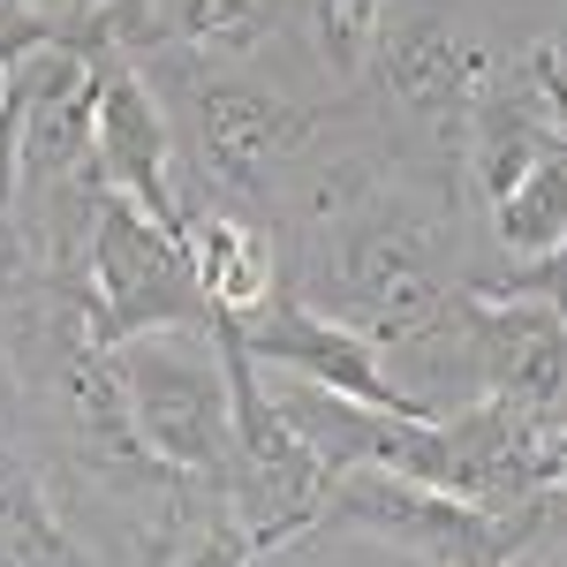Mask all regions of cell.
Segmentation results:
<instances>
[{"mask_svg":"<svg viewBox=\"0 0 567 567\" xmlns=\"http://www.w3.org/2000/svg\"><path fill=\"white\" fill-rule=\"evenodd\" d=\"M470 265L454 243V197L424 189L416 175H371L326 219L303 227L296 303L341 318L363 333L386 379L424 416H454L484 401L477 341H470Z\"/></svg>","mask_w":567,"mask_h":567,"instance_id":"obj_1","label":"cell"},{"mask_svg":"<svg viewBox=\"0 0 567 567\" xmlns=\"http://www.w3.org/2000/svg\"><path fill=\"white\" fill-rule=\"evenodd\" d=\"M484 69H492V53L462 39L446 8H401V16L386 8L371 61L355 76L371 99L379 136L439 197H462V152H470V114H477Z\"/></svg>","mask_w":567,"mask_h":567,"instance_id":"obj_2","label":"cell"},{"mask_svg":"<svg viewBox=\"0 0 567 567\" xmlns=\"http://www.w3.org/2000/svg\"><path fill=\"white\" fill-rule=\"evenodd\" d=\"M553 492H537L523 507H470V499H446L416 477H393V470H341L326 484L303 545L371 537V545L424 567H515L537 545V529L553 523Z\"/></svg>","mask_w":567,"mask_h":567,"instance_id":"obj_3","label":"cell"},{"mask_svg":"<svg viewBox=\"0 0 567 567\" xmlns=\"http://www.w3.org/2000/svg\"><path fill=\"white\" fill-rule=\"evenodd\" d=\"M114 379L130 401L136 446L167 477L213 492L227 507V470H235V401H227V363L213 333H144L114 349Z\"/></svg>","mask_w":567,"mask_h":567,"instance_id":"obj_4","label":"cell"},{"mask_svg":"<svg viewBox=\"0 0 567 567\" xmlns=\"http://www.w3.org/2000/svg\"><path fill=\"white\" fill-rule=\"evenodd\" d=\"M84 296L91 333L106 349L144 341V333H213V303L197 288V265L159 219H144L122 197H99L84 235Z\"/></svg>","mask_w":567,"mask_h":567,"instance_id":"obj_5","label":"cell"},{"mask_svg":"<svg viewBox=\"0 0 567 567\" xmlns=\"http://www.w3.org/2000/svg\"><path fill=\"white\" fill-rule=\"evenodd\" d=\"M91 159L106 197L136 205L144 219H159L167 235L189 227V205L175 197V130L152 76L130 53H91Z\"/></svg>","mask_w":567,"mask_h":567,"instance_id":"obj_6","label":"cell"},{"mask_svg":"<svg viewBox=\"0 0 567 567\" xmlns=\"http://www.w3.org/2000/svg\"><path fill=\"white\" fill-rule=\"evenodd\" d=\"M219 326L243 341V355H250L258 371H296V379L318 386V393H341V401L386 409V416H424V409L386 379V363H379V349H371L363 333H349L341 318L296 303V296H272L258 318H219Z\"/></svg>","mask_w":567,"mask_h":567,"instance_id":"obj_7","label":"cell"},{"mask_svg":"<svg viewBox=\"0 0 567 567\" xmlns=\"http://www.w3.org/2000/svg\"><path fill=\"white\" fill-rule=\"evenodd\" d=\"M484 401L529 416L537 432H567V310L523 303V296H477L470 310Z\"/></svg>","mask_w":567,"mask_h":567,"instance_id":"obj_8","label":"cell"},{"mask_svg":"<svg viewBox=\"0 0 567 567\" xmlns=\"http://www.w3.org/2000/svg\"><path fill=\"white\" fill-rule=\"evenodd\" d=\"M182 250L197 265V288H205L213 318H258V310L280 296V243H272V227L250 219V213L189 205Z\"/></svg>","mask_w":567,"mask_h":567,"instance_id":"obj_9","label":"cell"},{"mask_svg":"<svg viewBox=\"0 0 567 567\" xmlns=\"http://www.w3.org/2000/svg\"><path fill=\"white\" fill-rule=\"evenodd\" d=\"M0 567H91L69 515L53 507V484L8 439H0Z\"/></svg>","mask_w":567,"mask_h":567,"instance_id":"obj_10","label":"cell"},{"mask_svg":"<svg viewBox=\"0 0 567 567\" xmlns=\"http://www.w3.org/2000/svg\"><path fill=\"white\" fill-rule=\"evenodd\" d=\"M492 243L515 265H529V258H545V250L567 243V144H553V152L492 205Z\"/></svg>","mask_w":567,"mask_h":567,"instance_id":"obj_11","label":"cell"},{"mask_svg":"<svg viewBox=\"0 0 567 567\" xmlns=\"http://www.w3.org/2000/svg\"><path fill=\"white\" fill-rule=\"evenodd\" d=\"M310 23V45H318V61L355 84L363 76V61H371V39H379V23H386V0H296Z\"/></svg>","mask_w":567,"mask_h":567,"instance_id":"obj_12","label":"cell"},{"mask_svg":"<svg viewBox=\"0 0 567 567\" xmlns=\"http://www.w3.org/2000/svg\"><path fill=\"white\" fill-rule=\"evenodd\" d=\"M167 567H258V560H250V545L235 537L227 507H219V499H197L189 523H175V537H167Z\"/></svg>","mask_w":567,"mask_h":567,"instance_id":"obj_13","label":"cell"},{"mask_svg":"<svg viewBox=\"0 0 567 567\" xmlns=\"http://www.w3.org/2000/svg\"><path fill=\"white\" fill-rule=\"evenodd\" d=\"M23 99H31V61L0 84V250L16 235V197H23Z\"/></svg>","mask_w":567,"mask_h":567,"instance_id":"obj_14","label":"cell"},{"mask_svg":"<svg viewBox=\"0 0 567 567\" xmlns=\"http://www.w3.org/2000/svg\"><path fill=\"white\" fill-rule=\"evenodd\" d=\"M529 76H537V91H545V114H553V130H560L567 144V69L553 45H529Z\"/></svg>","mask_w":567,"mask_h":567,"instance_id":"obj_15","label":"cell"},{"mask_svg":"<svg viewBox=\"0 0 567 567\" xmlns=\"http://www.w3.org/2000/svg\"><path fill=\"white\" fill-rule=\"evenodd\" d=\"M91 0H0V23H69Z\"/></svg>","mask_w":567,"mask_h":567,"instance_id":"obj_16","label":"cell"},{"mask_svg":"<svg viewBox=\"0 0 567 567\" xmlns=\"http://www.w3.org/2000/svg\"><path fill=\"white\" fill-rule=\"evenodd\" d=\"M515 567H567V545H553V537H537V545H529V553H523Z\"/></svg>","mask_w":567,"mask_h":567,"instance_id":"obj_17","label":"cell"}]
</instances>
